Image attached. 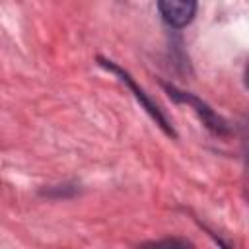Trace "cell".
Returning <instances> with one entry per match:
<instances>
[{
    "instance_id": "obj_2",
    "label": "cell",
    "mask_w": 249,
    "mask_h": 249,
    "mask_svg": "<svg viewBox=\"0 0 249 249\" xmlns=\"http://www.w3.org/2000/svg\"><path fill=\"white\" fill-rule=\"evenodd\" d=\"M245 84L249 88V62H247V68H245Z\"/></svg>"
},
{
    "instance_id": "obj_1",
    "label": "cell",
    "mask_w": 249,
    "mask_h": 249,
    "mask_svg": "<svg viewBox=\"0 0 249 249\" xmlns=\"http://www.w3.org/2000/svg\"><path fill=\"white\" fill-rule=\"evenodd\" d=\"M158 10L171 27H185L196 14V0H158Z\"/></svg>"
}]
</instances>
